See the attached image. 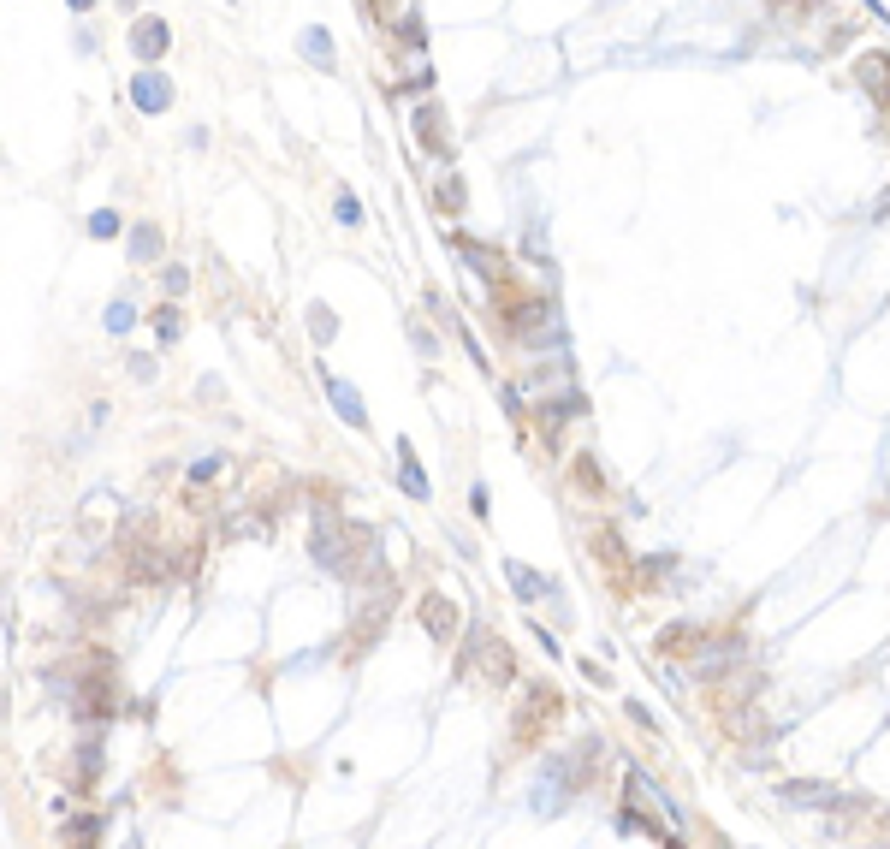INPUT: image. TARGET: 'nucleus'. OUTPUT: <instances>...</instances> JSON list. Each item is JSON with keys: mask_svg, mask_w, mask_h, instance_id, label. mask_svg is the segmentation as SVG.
I'll return each instance as SVG.
<instances>
[{"mask_svg": "<svg viewBox=\"0 0 890 849\" xmlns=\"http://www.w3.org/2000/svg\"><path fill=\"white\" fill-rule=\"evenodd\" d=\"M178 327H184V321H178V309H155V339H160V345H173Z\"/></svg>", "mask_w": 890, "mask_h": 849, "instance_id": "18", "label": "nucleus"}, {"mask_svg": "<svg viewBox=\"0 0 890 849\" xmlns=\"http://www.w3.org/2000/svg\"><path fill=\"white\" fill-rule=\"evenodd\" d=\"M398 481H404V494H410V499H428V475H422V463H415L410 440H398Z\"/></svg>", "mask_w": 890, "mask_h": 849, "instance_id": "9", "label": "nucleus"}, {"mask_svg": "<svg viewBox=\"0 0 890 849\" xmlns=\"http://www.w3.org/2000/svg\"><path fill=\"white\" fill-rule=\"evenodd\" d=\"M463 202H469V197H463V178H439V184H434V208H439V214H457V208H463Z\"/></svg>", "mask_w": 890, "mask_h": 849, "instance_id": "12", "label": "nucleus"}, {"mask_svg": "<svg viewBox=\"0 0 890 849\" xmlns=\"http://www.w3.org/2000/svg\"><path fill=\"white\" fill-rule=\"evenodd\" d=\"M321 386H327V398H333V410L344 416V422H351L356 434H362V428H368V410H362V398H356L351 386H344V380H333V375L321 380Z\"/></svg>", "mask_w": 890, "mask_h": 849, "instance_id": "7", "label": "nucleus"}, {"mask_svg": "<svg viewBox=\"0 0 890 849\" xmlns=\"http://www.w3.org/2000/svg\"><path fill=\"white\" fill-rule=\"evenodd\" d=\"M885 131H890V119H885Z\"/></svg>", "mask_w": 890, "mask_h": 849, "instance_id": "27", "label": "nucleus"}, {"mask_svg": "<svg viewBox=\"0 0 890 849\" xmlns=\"http://www.w3.org/2000/svg\"><path fill=\"white\" fill-rule=\"evenodd\" d=\"M333 214L344 220V226H356V220H362V202H351V197H338V202H333Z\"/></svg>", "mask_w": 890, "mask_h": 849, "instance_id": "22", "label": "nucleus"}, {"mask_svg": "<svg viewBox=\"0 0 890 849\" xmlns=\"http://www.w3.org/2000/svg\"><path fill=\"white\" fill-rule=\"evenodd\" d=\"M570 475H576V487H582V494H606V470H600L588 452L576 457V470H570Z\"/></svg>", "mask_w": 890, "mask_h": 849, "instance_id": "13", "label": "nucleus"}, {"mask_svg": "<svg viewBox=\"0 0 890 849\" xmlns=\"http://www.w3.org/2000/svg\"><path fill=\"white\" fill-rule=\"evenodd\" d=\"M131 101H137L143 113H160V107L173 101V83L160 78V72H149V66H143L137 78H131Z\"/></svg>", "mask_w": 890, "mask_h": 849, "instance_id": "4", "label": "nucleus"}, {"mask_svg": "<svg viewBox=\"0 0 890 849\" xmlns=\"http://www.w3.org/2000/svg\"><path fill=\"white\" fill-rule=\"evenodd\" d=\"M784 802H801V808H843L849 796L837 784H784Z\"/></svg>", "mask_w": 890, "mask_h": 849, "instance_id": "6", "label": "nucleus"}, {"mask_svg": "<svg viewBox=\"0 0 890 849\" xmlns=\"http://www.w3.org/2000/svg\"><path fill=\"white\" fill-rule=\"evenodd\" d=\"M588 760H600V736H582V743H576V754H553V760L540 767V784H534L529 808H534V814H564L576 796L588 791V778H593Z\"/></svg>", "mask_w": 890, "mask_h": 849, "instance_id": "1", "label": "nucleus"}, {"mask_svg": "<svg viewBox=\"0 0 890 849\" xmlns=\"http://www.w3.org/2000/svg\"><path fill=\"white\" fill-rule=\"evenodd\" d=\"M214 475H220V457H202L197 470H190V481H197V487H208V481H214Z\"/></svg>", "mask_w": 890, "mask_h": 849, "instance_id": "21", "label": "nucleus"}, {"mask_svg": "<svg viewBox=\"0 0 890 849\" xmlns=\"http://www.w3.org/2000/svg\"><path fill=\"white\" fill-rule=\"evenodd\" d=\"M588 547H593V553H600V558H606L612 571H630V565H623V541H617L612 529H593V541H588Z\"/></svg>", "mask_w": 890, "mask_h": 849, "instance_id": "14", "label": "nucleus"}, {"mask_svg": "<svg viewBox=\"0 0 890 849\" xmlns=\"http://www.w3.org/2000/svg\"><path fill=\"white\" fill-rule=\"evenodd\" d=\"M78 767H83V778H96V772H101V736H83Z\"/></svg>", "mask_w": 890, "mask_h": 849, "instance_id": "17", "label": "nucleus"}, {"mask_svg": "<svg viewBox=\"0 0 890 849\" xmlns=\"http://www.w3.org/2000/svg\"><path fill=\"white\" fill-rule=\"evenodd\" d=\"M368 19H398V0H368Z\"/></svg>", "mask_w": 890, "mask_h": 849, "instance_id": "25", "label": "nucleus"}, {"mask_svg": "<svg viewBox=\"0 0 890 849\" xmlns=\"http://www.w3.org/2000/svg\"><path fill=\"white\" fill-rule=\"evenodd\" d=\"M309 327H315V339H321V345H327V339L338 333V315H333V309H327V303H309Z\"/></svg>", "mask_w": 890, "mask_h": 849, "instance_id": "16", "label": "nucleus"}, {"mask_svg": "<svg viewBox=\"0 0 890 849\" xmlns=\"http://www.w3.org/2000/svg\"><path fill=\"white\" fill-rule=\"evenodd\" d=\"M415 137H422L428 155H439V160L452 155V143H445V107H439V101H422V107H415Z\"/></svg>", "mask_w": 890, "mask_h": 849, "instance_id": "2", "label": "nucleus"}, {"mask_svg": "<svg viewBox=\"0 0 890 849\" xmlns=\"http://www.w3.org/2000/svg\"><path fill=\"white\" fill-rule=\"evenodd\" d=\"M422 624H428L434 642H445V635L457 630V606L445 600V594H428V600H422Z\"/></svg>", "mask_w": 890, "mask_h": 849, "instance_id": "8", "label": "nucleus"}, {"mask_svg": "<svg viewBox=\"0 0 890 849\" xmlns=\"http://www.w3.org/2000/svg\"><path fill=\"white\" fill-rule=\"evenodd\" d=\"M297 48H303V59H315L321 72H333V66H338V54H333V36H327L321 24H315V30H303V42H297Z\"/></svg>", "mask_w": 890, "mask_h": 849, "instance_id": "10", "label": "nucleus"}, {"mask_svg": "<svg viewBox=\"0 0 890 849\" xmlns=\"http://www.w3.org/2000/svg\"><path fill=\"white\" fill-rule=\"evenodd\" d=\"M505 576H511L516 600H540V594H546V582H540V576H534L529 565H516V558H511V565H505Z\"/></svg>", "mask_w": 890, "mask_h": 849, "instance_id": "11", "label": "nucleus"}, {"mask_svg": "<svg viewBox=\"0 0 890 849\" xmlns=\"http://www.w3.org/2000/svg\"><path fill=\"white\" fill-rule=\"evenodd\" d=\"M160 285H166V292H184V285H190V274H184V268H166V274H160Z\"/></svg>", "mask_w": 890, "mask_h": 849, "instance_id": "23", "label": "nucleus"}, {"mask_svg": "<svg viewBox=\"0 0 890 849\" xmlns=\"http://www.w3.org/2000/svg\"><path fill=\"white\" fill-rule=\"evenodd\" d=\"M89 232H96V238H113V232H119V214H113V208H96V214H89Z\"/></svg>", "mask_w": 890, "mask_h": 849, "instance_id": "20", "label": "nucleus"}, {"mask_svg": "<svg viewBox=\"0 0 890 849\" xmlns=\"http://www.w3.org/2000/svg\"><path fill=\"white\" fill-rule=\"evenodd\" d=\"M160 256V232H155V226H137V232H131V261H155Z\"/></svg>", "mask_w": 890, "mask_h": 849, "instance_id": "15", "label": "nucleus"}, {"mask_svg": "<svg viewBox=\"0 0 890 849\" xmlns=\"http://www.w3.org/2000/svg\"><path fill=\"white\" fill-rule=\"evenodd\" d=\"M66 6H72V12H89V6H96V0H66Z\"/></svg>", "mask_w": 890, "mask_h": 849, "instance_id": "26", "label": "nucleus"}, {"mask_svg": "<svg viewBox=\"0 0 890 849\" xmlns=\"http://www.w3.org/2000/svg\"><path fill=\"white\" fill-rule=\"evenodd\" d=\"M855 78L872 101H890V54H861L855 59Z\"/></svg>", "mask_w": 890, "mask_h": 849, "instance_id": "5", "label": "nucleus"}, {"mask_svg": "<svg viewBox=\"0 0 890 849\" xmlns=\"http://www.w3.org/2000/svg\"><path fill=\"white\" fill-rule=\"evenodd\" d=\"M819 6H825V0H790V6H784V12H790V19H813V12H819Z\"/></svg>", "mask_w": 890, "mask_h": 849, "instance_id": "24", "label": "nucleus"}, {"mask_svg": "<svg viewBox=\"0 0 890 849\" xmlns=\"http://www.w3.org/2000/svg\"><path fill=\"white\" fill-rule=\"evenodd\" d=\"M166 42H173L166 19H137V30H131V54H137L143 66H155V59L166 54Z\"/></svg>", "mask_w": 890, "mask_h": 849, "instance_id": "3", "label": "nucleus"}, {"mask_svg": "<svg viewBox=\"0 0 890 849\" xmlns=\"http://www.w3.org/2000/svg\"><path fill=\"white\" fill-rule=\"evenodd\" d=\"M131 321H137V309H131V303H113V309H107V333H131Z\"/></svg>", "mask_w": 890, "mask_h": 849, "instance_id": "19", "label": "nucleus"}]
</instances>
